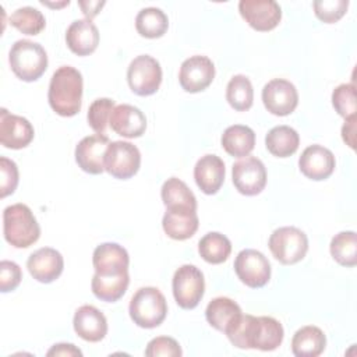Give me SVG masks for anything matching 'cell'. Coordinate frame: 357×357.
Listing matches in <instances>:
<instances>
[{
  "instance_id": "cell-1",
  "label": "cell",
  "mask_w": 357,
  "mask_h": 357,
  "mask_svg": "<svg viewBox=\"0 0 357 357\" xmlns=\"http://www.w3.org/2000/svg\"><path fill=\"white\" fill-rule=\"evenodd\" d=\"M226 336L238 349L272 351L282 344L284 331L282 324L272 317L241 314L236 324L226 332Z\"/></svg>"
},
{
  "instance_id": "cell-2",
  "label": "cell",
  "mask_w": 357,
  "mask_h": 357,
  "mask_svg": "<svg viewBox=\"0 0 357 357\" xmlns=\"http://www.w3.org/2000/svg\"><path fill=\"white\" fill-rule=\"evenodd\" d=\"M82 75L71 66L57 68L50 79L47 100L50 107L63 117L75 116L82 105Z\"/></svg>"
},
{
  "instance_id": "cell-3",
  "label": "cell",
  "mask_w": 357,
  "mask_h": 357,
  "mask_svg": "<svg viewBox=\"0 0 357 357\" xmlns=\"http://www.w3.org/2000/svg\"><path fill=\"white\" fill-rule=\"evenodd\" d=\"M3 234L15 248H28L38 241L40 227L29 206L13 204L3 211Z\"/></svg>"
},
{
  "instance_id": "cell-4",
  "label": "cell",
  "mask_w": 357,
  "mask_h": 357,
  "mask_svg": "<svg viewBox=\"0 0 357 357\" xmlns=\"http://www.w3.org/2000/svg\"><path fill=\"white\" fill-rule=\"evenodd\" d=\"M8 63L13 73L22 81L39 79L47 68L46 50L36 42L20 39L14 42L8 53Z\"/></svg>"
},
{
  "instance_id": "cell-5",
  "label": "cell",
  "mask_w": 357,
  "mask_h": 357,
  "mask_svg": "<svg viewBox=\"0 0 357 357\" xmlns=\"http://www.w3.org/2000/svg\"><path fill=\"white\" fill-rule=\"evenodd\" d=\"M128 312L139 328L152 329L159 326L167 314V303L162 291L148 286L138 289L130 300Z\"/></svg>"
},
{
  "instance_id": "cell-6",
  "label": "cell",
  "mask_w": 357,
  "mask_h": 357,
  "mask_svg": "<svg viewBox=\"0 0 357 357\" xmlns=\"http://www.w3.org/2000/svg\"><path fill=\"white\" fill-rule=\"evenodd\" d=\"M268 245L275 259L283 265H293L305 257L308 238L300 229L294 226H283L271 234Z\"/></svg>"
},
{
  "instance_id": "cell-7",
  "label": "cell",
  "mask_w": 357,
  "mask_h": 357,
  "mask_svg": "<svg viewBox=\"0 0 357 357\" xmlns=\"http://www.w3.org/2000/svg\"><path fill=\"white\" fill-rule=\"evenodd\" d=\"M173 296L178 307L184 310L195 308L205 291V280L201 269L195 265L185 264L173 275Z\"/></svg>"
},
{
  "instance_id": "cell-8",
  "label": "cell",
  "mask_w": 357,
  "mask_h": 357,
  "mask_svg": "<svg viewBox=\"0 0 357 357\" xmlns=\"http://www.w3.org/2000/svg\"><path fill=\"white\" fill-rule=\"evenodd\" d=\"M127 82L135 95L149 96L155 93L162 82L159 61L149 54L137 56L128 66Z\"/></svg>"
},
{
  "instance_id": "cell-9",
  "label": "cell",
  "mask_w": 357,
  "mask_h": 357,
  "mask_svg": "<svg viewBox=\"0 0 357 357\" xmlns=\"http://www.w3.org/2000/svg\"><path fill=\"white\" fill-rule=\"evenodd\" d=\"M141 165L138 148L127 141H113L105 153V170L120 180L132 177Z\"/></svg>"
},
{
  "instance_id": "cell-10",
  "label": "cell",
  "mask_w": 357,
  "mask_h": 357,
  "mask_svg": "<svg viewBox=\"0 0 357 357\" xmlns=\"http://www.w3.org/2000/svg\"><path fill=\"white\" fill-rule=\"evenodd\" d=\"M234 272L245 286L259 289L271 279V264L261 251L245 248L236 257Z\"/></svg>"
},
{
  "instance_id": "cell-11",
  "label": "cell",
  "mask_w": 357,
  "mask_h": 357,
  "mask_svg": "<svg viewBox=\"0 0 357 357\" xmlns=\"http://www.w3.org/2000/svg\"><path fill=\"white\" fill-rule=\"evenodd\" d=\"M231 177L236 190L247 197L259 194L266 185V169L255 156H245L231 167Z\"/></svg>"
},
{
  "instance_id": "cell-12",
  "label": "cell",
  "mask_w": 357,
  "mask_h": 357,
  "mask_svg": "<svg viewBox=\"0 0 357 357\" xmlns=\"http://www.w3.org/2000/svg\"><path fill=\"white\" fill-rule=\"evenodd\" d=\"M215 78V66L206 56H191L185 59L178 71V82L185 92L197 93L206 89Z\"/></svg>"
},
{
  "instance_id": "cell-13",
  "label": "cell",
  "mask_w": 357,
  "mask_h": 357,
  "mask_svg": "<svg viewBox=\"0 0 357 357\" xmlns=\"http://www.w3.org/2000/svg\"><path fill=\"white\" fill-rule=\"evenodd\" d=\"M262 102L265 109L275 116H287L298 105L296 86L283 78H273L262 89Z\"/></svg>"
},
{
  "instance_id": "cell-14",
  "label": "cell",
  "mask_w": 357,
  "mask_h": 357,
  "mask_svg": "<svg viewBox=\"0 0 357 357\" xmlns=\"http://www.w3.org/2000/svg\"><path fill=\"white\" fill-rule=\"evenodd\" d=\"M238 11L245 22L259 32L276 28L282 18L280 6L273 0H241Z\"/></svg>"
},
{
  "instance_id": "cell-15",
  "label": "cell",
  "mask_w": 357,
  "mask_h": 357,
  "mask_svg": "<svg viewBox=\"0 0 357 357\" xmlns=\"http://www.w3.org/2000/svg\"><path fill=\"white\" fill-rule=\"evenodd\" d=\"M32 124L22 116L11 114L7 109H0V142L10 149H22L33 139Z\"/></svg>"
},
{
  "instance_id": "cell-16",
  "label": "cell",
  "mask_w": 357,
  "mask_h": 357,
  "mask_svg": "<svg viewBox=\"0 0 357 357\" xmlns=\"http://www.w3.org/2000/svg\"><path fill=\"white\" fill-rule=\"evenodd\" d=\"M110 141L103 134L82 138L75 146V162L81 170L89 174H100L105 170V153Z\"/></svg>"
},
{
  "instance_id": "cell-17",
  "label": "cell",
  "mask_w": 357,
  "mask_h": 357,
  "mask_svg": "<svg viewBox=\"0 0 357 357\" xmlns=\"http://www.w3.org/2000/svg\"><path fill=\"white\" fill-rule=\"evenodd\" d=\"M92 264L99 276H119L128 272L130 257L126 248L117 243H103L95 248Z\"/></svg>"
},
{
  "instance_id": "cell-18",
  "label": "cell",
  "mask_w": 357,
  "mask_h": 357,
  "mask_svg": "<svg viewBox=\"0 0 357 357\" xmlns=\"http://www.w3.org/2000/svg\"><path fill=\"white\" fill-rule=\"evenodd\" d=\"M335 165L336 162L332 151L318 144L307 146L298 159L300 172L314 181L328 178L333 173Z\"/></svg>"
},
{
  "instance_id": "cell-19",
  "label": "cell",
  "mask_w": 357,
  "mask_h": 357,
  "mask_svg": "<svg viewBox=\"0 0 357 357\" xmlns=\"http://www.w3.org/2000/svg\"><path fill=\"white\" fill-rule=\"evenodd\" d=\"M26 268L31 276L38 282L52 283L61 275L64 259L57 250L52 247H43L29 255Z\"/></svg>"
},
{
  "instance_id": "cell-20",
  "label": "cell",
  "mask_w": 357,
  "mask_h": 357,
  "mask_svg": "<svg viewBox=\"0 0 357 357\" xmlns=\"http://www.w3.org/2000/svg\"><path fill=\"white\" fill-rule=\"evenodd\" d=\"M109 126L121 137L138 138L145 132L146 117L138 107L123 103L114 106L110 114Z\"/></svg>"
},
{
  "instance_id": "cell-21",
  "label": "cell",
  "mask_w": 357,
  "mask_h": 357,
  "mask_svg": "<svg viewBox=\"0 0 357 357\" xmlns=\"http://www.w3.org/2000/svg\"><path fill=\"white\" fill-rule=\"evenodd\" d=\"M75 333L86 342H100L107 333V321L103 312L93 305H81L73 319Z\"/></svg>"
},
{
  "instance_id": "cell-22",
  "label": "cell",
  "mask_w": 357,
  "mask_h": 357,
  "mask_svg": "<svg viewBox=\"0 0 357 357\" xmlns=\"http://www.w3.org/2000/svg\"><path fill=\"white\" fill-rule=\"evenodd\" d=\"M66 43L73 53L88 56L93 53L99 45V31L88 18L75 20L66 31Z\"/></svg>"
},
{
  "instance_id": "cell-23",
  "label": "cell",
  "mask_w": 357,
  "mask_h": 357,
  "mask_svg": "<svg viewBox=\"0 0 357 357\" xmlns=\"http://www.w3.org/2000/svg\"><path fill=\"white\" fill-rule=\"evenodd\" d=\"M194 178L204 194H216L225 181L223 160L216 155H204L195 163Z\"/></svg>"
},
{
  "instance_id": "cell-24",
  "label": "cell",
  "mask_w": 357,
  "mask_h": 357,
  "mask_svg": "<svg viewBox=\"0 0 357 357\" xmlns=\"http://www.w3.org/2000/svg\"><path fill=\"white\" fill-rule=\"evenodd\" d=\"M197 211L190 209H166L162 226L165 233L173 240H187L198 230Z\"/></svg>"
},
{
  "instance_id": "cell-25",
  "label": "cell",
  "mask_w": 357,
  "mask_h": 357,
  "mask_svg": "<svg viewBox=\"0 0 357 357\" xmlns=\"http://www.w3.org/2000/svg\"><path fill=\"white\" fill-rule=\"evenodd\" d=\"M240 305L229 297H216L206 305L205 318L208 324L220 332H227L241 317Z\"/></svg>"
},
{
  "instance_id": "cell-26",
  "label": "cell",
  "mask_w": 357,
  "mask_h": 357,
  "mask_svg": "<svg viewBox=\"0 0 357 357\" xmlns=\"http://www.w3.org/2000/svg\"><path fill=\"white\" fill-rule=\"evenodd\" d=\"M220 142L230 156H248L255 145V132L248 126L234 124L223 131Z\"/></svg>"
},
{
  "instance_id": "cell-27",
  "label": "cell",
  "mask_w": 357,
  "mask_h": 357,
  "mask_svg": "<svg viewBox=\"0 0 357 357\" xmlns=\"http://www.w3.org/2000/svg\"><path fill=\"white\" fill-rule=\"evenodd\" d=\"M326 346L324 332L314 325L300 328L291 339V351L297 357H317Z\"/></svg>"
},
{
  "instance_id": "cell-28",
  "label": "cell",
  "mask_w": 357,
  "mask_h": 357,
  "mask_svg": "<svg viewBox=\"0 0 357 357\" xmlns=\"http://www.w3.org/2000/svg\"><path fill=\"white\" fill-rule=\"evenodd\" d=\"M160 195L166 209L197 211L195 195L188 185L177 177H170L163 183Z\"/></svg>"
},
{
  "instance_id": "cell-29",
  "label": "cell",
  "mask_w": 357,
  "mask_h": 357,
  "mask_svg": "<svg viewBox=\"0 0 357 357\" xmlns=\"http://www.w3.org/2000/svg\"><path fill=\"white\" fill-rule=\"evenodd\" d=\"M300 145L298 132L290 126H276L271 128L265 137V146L273 156H291Z\"/></svg>"
},
{
  "instance_id": "cell-30",
  "label": "cell",
  "mask_w": 357,
  "mask_h": 357,
  "mask_svg": "<svg viewBox=\"0 0 357 357\" xmlns=\"http://www.w3.org/2000/svg\"><path fill=\"white\" fill-rule=\"evenodd\" d=\"M137 32L148 39H156L166 33L169 28L167 15L158 7L142 8L135 17Z\"/></svg>"
},
{
  "instance_id": "cell-31",
  "label": "cell",
  "mask_w": 357,
  "mask_h": 357,
  "mask_svg": "<svg viewBox=\"0 0 357 357\" xmlns=\"http://www.w3.org/2000/svg\"><path fill=\"white\" fill-rule=\"evenodd\" d=\"M128 283H130L128 272L119 276H110V278L99 276L95 273L91 282V289L95 297H98L99 300L106 303H114L124 296L128 287Z\"/></svg>"
},
{
  "instance_id": "cell-32",
  "label": "cell",
  "mask_w": 357,
  "mask_h": 357,
  "mask_svg": "<svg viewBox=\"0 0 357 357\" xmlns=\"http://www.w3.org/2000/svg\"><path fill=\"white\" fill-rule=\"evenodd\" d=\"M198 252L204 261L208 264H222L225 262L231 252L230 240L218 231L206 233L198 243Z\"/></svg>"
},
{
  "instance_id": "cell-33",
  "label": "cell",
  "mask_w": 357,
  "mask_h": 357,
  "mask_svg": "<svg viewBox=\"0 0 357 357\" xmlns=\"http://www.w3.org/2000/svg\"><path fill=\"white\" fill-rule=\"evenodd\" d=\"M226 100L237 112L248 110L254 102V89L251 81L243 74L231 77L226 86Z\"/></svg>"
},
{
  "instance_id": "cell-34",
  "label": "cell",
  "mask_w": 357,
  "mask_h": 357,
  "mask_svg": "<svg viewBox=\"0 0 357 357\" xmlns=\"http://www.w3.org/2000/svg\"><path fill=\"white\" fill-rule=\"evenodd\" d=\"M333 259L343 266H354L357 264V236L354 231L337 233L329 245Z\"/></svg>"
},
{
  "instance_id": "cell-35",
  "label": "cell",
  "mask_w": 357,
  "mask_h": 357,
  "mask_svg": "<svg viewBox=\"0 0 357 357\" xmlns=\"http://www.w3.org/2000/svg\"><path fill=\"white\" fill-rule=\"evenodd\" d=\"M10 24L25 35H38L43 31L46 20L43 14L31 6L20 7L10 15Z\"/></svg>"
},
{
  "instance_id": "cell-36",
  "label": "cell",
  "mask_w": 357,
  "mask_h": 357,
  "mask_svg": "<svg viewBox=\"0 0 357 357\" xmlns=\"http://www.w3.org/2000/svg\"><path fill=\"white\" fill-rule=\"evenodd\" d=\"M113 109H114V100L109 98H99L91 103L86 119H88V124L96 134L105 135Z\"/></svg>"
},
{
  "instance_id": "cell-37",
  "label": "cell",
  "mask_w": 357,
  "mask_h": 357,
  "mask_svg": "<svg viewBox=\"0 0 357 357\" xmlns=\"http://www.w3.org/2000/svg\"><path fill=\"white\" fill-rule=\"evenodd\" d=\"M332 105L339 116L349 119L356 116V89L353 84H340L332 92Z\"/></svg>"
},
{
  "instance_id": "cell-38",
  "label": "cell",
  "mask_w": 357,
  "mask_h": 357,
  "mask_svg": "<svg viewBox=\"0 0 357 357\" xmlns=\"http://www.w3.org/2000/svg\"><path fill=\"white\" fill-rule=\"evenodd\" d=\"M314 13L318 20L326 24L337 22L347 11V0H315L312 3Z\"/></svg>"
},
{
  "instance_id": "cell-39",
  "label": "cell",
  "mask_w": 357,
  "mask_h": 357,
  "mask_svg": "<svg viewBox=\"0 0 357 357\" xmlns=\"http://www.w3.org/2000/svg\"><path fill=\"white\" fill-rule=\"evenodd\" d=\"M18 185V167L14 160L0 158V197L6 198L13 194Z\"/></svg>"
},
{
  "instance_id": "cell-40",
  "label": "cell",
  "mask_w": 357,
  "mask_h": 357,
  "mask_svg": "<svg viewBox=\"0 0 357 357\" xmlns=\"http://www.w3.org/2000/svg\"><path fill=\"white\" fill-rule=\"evenodd\" d=\"M145 356L148 357H178L181 356V349L177 340L169 336L153 337L145 349Z\"/></svg>"
},
{
  "instance_id": "cell-41",
  "label": "cell",
  "mask_w": 357,
  "mask_h": 357,
  "mask_svg": "<svg viewBox=\"0 0 357 357\" xmlns=\"http://www.w3.org/2000/svg\"><path fill=\"white\" fill-rule=\"evenodd\" d=\"M22 279V272L18 264L13 261H1L0 262V290L1 293L13 291L18 287Z\"/></svg>"
},
{
  "instance_id": "cell-42",
  "label": "cell",
  "mask_w": 357,
  "mask_h": 357,
  "mask_svg": "<svg viewBox=\"0 0 357 357\" xmlns=\"http://www.w3.org/2000/svg\"><path fill=\"white\" fill-rule=\"evenodd\" d=\"M354 132H356V116L344 119V124L342 127V138L351 149H354L356 141H354Z\"/></svg>"
},
{
  "instance_id": "cell-43",
  "label": "cell",
  "mask_w": 357,
  "mask_h": 357,
  "mask_svg": "<svg viewBox=\"0 0 357 357\" xmlns=\"http://www.w3.org/2000/svg\"><path fill=\"white\" fill-rule=\"evenodd\" d=\"M47 356H82V351L71 343H59L47 351Z\"/></svg>"
},
{
  "instance_id": "cell-44",
  "label": "cell",
  "mask_w": 357,
  "mask_h": 357,
  "mask_svg": "<svg viewBox=\"0 0 357 357\" xmlns=\"http://www.w3.org/2000/svg\"><path fill=\"white\" fill-rule=\"evenodd\" d=\"M78 6L81 7L84 15L91 20L95 15H98V13L100 11V8L105 6V1H78Z\"/></svg>"
},
{
  "instance_id": "cell-45",
  "label": "cell",
  "mask_w": 357,
  "mask_h": 357,
  "mask_svg": "<svg viewBox=\"0 0 357 357\" xmlns=\"http://www.w3.org/2000/svg\"><path fill=\"white\" fill-rule=\"evenodd\" d=\"M42 4H46V6H49V7H63V6H68L70 1L67 0V1H64L63 4H52V3H47V1H42Z\"/></svg>"
}]
</instances>
